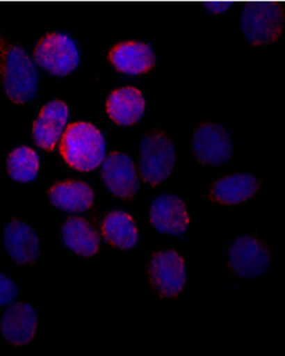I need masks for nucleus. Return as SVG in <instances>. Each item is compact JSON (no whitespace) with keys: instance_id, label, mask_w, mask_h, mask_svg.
I'll return each instance as SVG.
<instances>
[{"instance_id":"1a4fd4ad","label":"nucleus","mask_w":285,"mask_h":356,"mask_svg":"<svg viewBox=\"0 0 285 356\" xmlns=\"http://www.w3.org/2000/svg\"><path fill=\"white\" fill-rule=\"evenodd\" d=\"M101 180L106 189L124 201H131L138 193V175L133 159L124 152H112L101 162Z\"/></svg>"},{"instance_id":"9b49d317","label":"nucleus","mask_w":285,"mask_h":356,"mask_svg":"<svg viewBox=\"0 0 285 356\" xmlns=\"http://www.w3.org/2000/svg\"><path fill=\"white\" fill-rule=\"evenodd\" d=\"M69 118V108L63 100L44 104L33 124V140L40 149L52 152L63 136Z\"/></svg>"},{"instance_id":"a211bd4d","label":"nucleus","mask_w":285,"mask_h":356,"mask_svg":"<svg viewBox=\"0 0 285 356\" xmlns=\"http://www.w3.org/2000/svg\"><path fill=\"white\" fill-rule=\"evenodd\" d=\"M60 234L67 249L81 257H94L100 250L99 234L83 218H69Z\"/></svg>"},{"instance_id":"aec40b11","label":"nucleus","mask_w":285,"mask_h":356,"mask_svg":"<svg viewBox=\"0 0 285 356\" xmlns=\"http://www.w3.org/2000/svg\"><path fill=\"white\" fill-rule=\"evenodd\" d=\"M39 157L28 145H21L10 152L7 159V172L17 183H30L38 177Z\"/></svg>"},{"instance_id":"6ab92c4d","label":"nucleus","mask_w":285,"mask_h":356,"mask_svg":"<svg viewBox=\"0 0 285 356\" xmlns=\"http://www.w3.org/2000/svg\"><path fill=\"white\" fill-rule=\"evenodd\" d=\"M105 241L120 250H130L139 240L138 225L133 216L124 211H112L101 223Z\"/></svg>"},{"instance_id":"39448f33","label":"nucleus","mask_w":285,"mask_h":356,"mask_svg":"<svg viewBox=\"0 0 285 356\" xmlns=\"http://www.w3.org/2000/svg\"><path fill=\"white\" fill-rule=\"evenodd\" d=\"M285 25L284 10L276 4L263 3L243 8L240 16V28L249 44L262 47L275 43L283 35Z\"/></svg>"},{"instance_id":"412c9836","label":"nucleus","mask_w":285,"mask_h":356,"mask_svg":"<svg viewBox=\"0 0 285 356\" xmlns=\"http://www.w3.org/2000/svg\"><path fill=\"white\" fill-rule=\"evenodd\" d=\"M17 297V285L15 282L0 272V307L10 305Z\"/></svg>"},{"instance_id":"7ed1b4c3","label":"nucleus","mask_w":285,"mask_h":356,"mask_svg":"<svg viewBox=\"0 0 285 356\" xmlns=\"http://www.w3.org/2000/svg\"><path fill=\"white\" fill-rule=\"evenodd\" d=\"M177 150L166 132L153 130L142 136L139 148V170L144 183L156 187L163 183L175 166Z\"/></svg>"},{"instance_id":"f8f14e48","label":"nucleus","mask_w":285,"mask_h":356,"mask_svg":"<svg viewBox=\"0 0 285 356\" xmlns=\"http://www.w3.org/2000/svg\"><path fill=\"white\" fill-rule=\"evenodd\" d=\"M259 188L261 184L253 174H229L217 179L210 186L208 197L219 207H238L256 196Z\"/></svg>"},{"instance_id":"f03ea898","label":"nucleus","mask_w":285,"mask_h":356,"mask_svg":"<svg viewBox=\"0 0 285 356\" xmlns=\"http://www.w3.org/2000/svg\"><path fill=\"white\" fill-rule=\"evenodd\" d=\"M104 135L90 122L67 124L60 139V154L69 168L88 172L105 159Z\"/></svg>"},{"instance_id":"423d86ee","label":"nucleus","mask_w":285,"mask_h":356,"mask_svg":"<svg viewBox=\"0 0 285 356\" xmlns=\"http://www.w3.org/2000/svg\"><path fill=\"white\" fill-rule=\"evenodd\" d=\"M271 259L270 248L254 236H240L228 249V266L241 279H256L265 275Z\"/></svg>"},{"instance_id":"2eb2a0df","label":"nucleus","mask_w":285,"mask_h":356,"mask_svg":"<svg viewBox=\"0 0 285 356\" xmlns=\"http://www.w3.org/2000/svg\"><path fill=\"white\" fill-rule=\"evenodd\" d=\"M3 244L10 259L19 266H26L38 258L40 245L38 234L21 219H12L3 231Z\"/></svg>"},{"instance_id":"0eeeda50","label":"nucleus","mask_w":285,"mask_h":356,"mask_svg":"<svg viewBox=\"0 0 285 356\" xmlns=\"http://www.w3.org/2000/svg\"><path fill=\"white\" fill-rule=\"evenodd\" d=\"M148 277L153 291L161 298H177L187 280L186 262L175 250H160L149 261Z\"/></svg>"},{"instance_id":"20e7f679","label":"nucleus","mask_w":285,"mask_h":356,"mask_svg":"<svg viewBox=\"0 0 285 356\" xmlns=\"http://www.w3.org/2000/svg\"><path fill=\"white\" fill-rule=\"evenodd\" d=\"M34 63L47 73L65 76L79 64L76 40L61 31H48L39 39L33 51Z\"/></svg>"},{"instance_id":"ddd939ff","label":"nucleus","mask_w":285,"mask_h":356,"mask_svg":"<svg viewBox=\"0 0 285 356\" xmlns=\"http://www.w3.org/2000/svg\"><path fill=\"white\" fill-rule=\"evenodd\" d=\"M153 228L162 234L179 236L190 225V213L186 202L175 195H161L153 200L149 209Z\"/></svg>"},{"instance_id":"dca6fc26","label":"nucleus","mask_w":285,"mask_h":356,"mask_svg":"<svg viewBox=\"0 0 285 356\" xmlns=\"http://www.w3.org/2000/svg\"><path fill=\"white\" fill-rule=\"evenodd\" d=\"M147 102L142 91L133 86H126L112 91L105 103V111L112 122L129 127L142 120Z\"/></svg>"},{"instance_id":"6e6552de","label":"nucleus","mask_w":285,"mask_h":356,"mask_svg":"<svg viewBox=\"0 0 285 356\" xmlns=\"http://www.w3.org/2000/svg\"><path fill=\"white\" fill-rule=\"evenodd\" d=\"M195 159L205 166H219L232 157L234 144L229 132L217 123L200 124L192 136Z\"/></svg>"},{"instance_id":"f257e3e1","label":"nucleus","mask_w":285,"mask_h":356,"mask_svg":"<svg viewBox=\"0 0 285 356\" xmlns=\"http://www.w3.org/2000/svg\"><path fill=\"white\" fill-rule=\"evenodd\" d=\"M0 81L10 103L25 105L38 91L35 63L24 48L0 35Z\"/></svg>"},{"instance_id":"9d476101","label":"nucleus","mask_w":285,"mask_h":356,"mask_svg":"<svg viewBox=\"0 0 285 356\" xmlns=\"http://www.w3.org/2000/svg\"><path fill=\"white\" fill-rule=\"evenodd\" d=\"M108 60L117 72L127 75L148 74L157 63L153 48L140 40L115 43L108 52Z\"/></svg>"},{"instance_id":"4468645a","label":"nucleus","mask_w":285,"mask_h":356,"mask_svg":"<svg viewBox=\"0 0 285 356\" xmlns=\"http://www.w3.org/2000/svg\"><path fill=\"white\" fill-rule=\"evenodd\" d=\"M37 329V311L31 305L24 302L10 305L0 320L1 336L13 346L28 345L35 337Z\"/></svg>"},{"instance_id":"f3484780","label":"nucleus","mask_w":285,"mask_h":356,"mask_svg":"<svg viewBox=\"0 0 285 356\" xmlns=\"http://www.w3.org/2000/svg\"><path fill=\"white\" fill-rule=\"evenodd\" d=\"M48 197L54 207L67 213H82L91 209L95 202L92 188L79 180L55 183L49 188Z\"/></svg>"}]
</instances>
